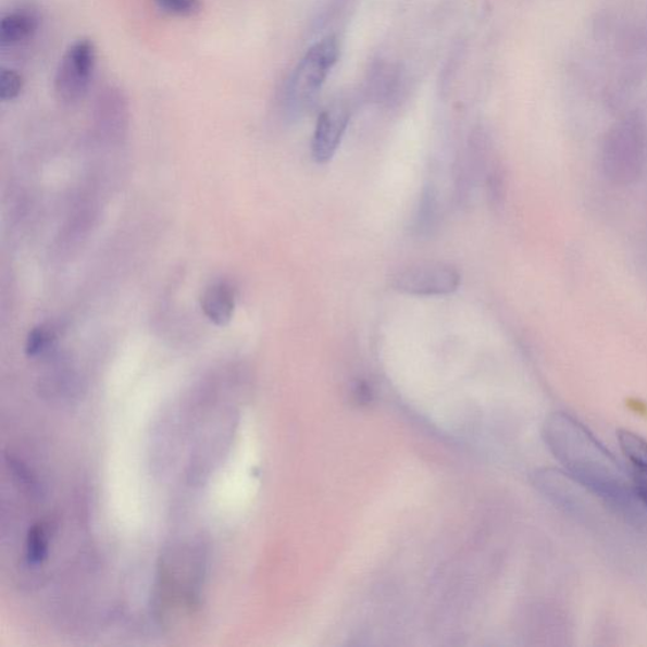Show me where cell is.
<instances>
[{
	"instance_id": "5",
	"label": "cell",
	"mask_w": 647,
	"mask_h": 647,
	"mask_svg": "<svg viewBox=\"0 0 647 647\" xmlns=\"http://www.w3.org/2000/svg\"><path fill=\"white\" fill-rule=\"evenodd\" d=\"M644 147L633 130L615 134L606 145L605 170L618 183L635 181L643 166Z\"/></svg>"
},
{
	"instance_id": "3",
	"label": "cell",
	"mask_w": 647,
	"mask_h": 647,
	"mask_svg": "<svg viewBox=\"0 0 647 647\" xmlns=\"http://www.w3.org/2000/svg\"><path fill=\"white\" fill-rule=\"evenodd\" d=\"M96 61V47L89 40L76 41L69 47L54 77V91L62 103L74 104L85 97Z\"/></svg>"
},
{
	"instance_id": "8",
	"label": "cell",
	"mask_w": 647,
	"mask_h": 647,
	"mask_svg": "<svg viewBox=\"0 0 647 647\" xmlns=\"http://www.w3.org/2000/svg\"><path fill=\"white\" fill-rule=\"evenodd\" d=\"M201 309L210 322L227 325L236 310V290L225 281L210 285L201 296Z\"/></svg>"
},
{
	"instance_id": "12",
	"label": "cell",
	"mask_w": 647,
	"mask_h": 647,
	"mask_svg": "<svg viewBox=\"0 0 647 647\" xmlns=\"http://www.w3.org/2000/svg\"><path fill=\"white\" fill-rule=\"evenodd\" d=\"M57 340V332L51 325H38L28 333L26 340V353L36 357L45 352Z\"/></svg>"
},
{
	"instance_id": "7",
	"label": "cell",
	"mask_w": 647,
	"mask_h": 647,
	"mask_svg": "<svg viewBox=\"0 0 647 647\" xmlns=\"http://www.w3.org/2000/svg\"><path fill=\"white\" fill-rule=\"evenodd\" d=\"M619 443L627 462V473L637 501L647 513V440L630 432H619Z\"/></svg>"
},
{
	"instance_id": "11",
	"label": "cell",
	"mask_w": 647,
	"mask_h": 647,
	"mask_svg": "<svg viewBox=\"0 0 647 647\" xmlns=\"http://www.w3.org/2000/svg\"><path fill=\"white\" fill-rule=\"evenodd\" d=\"M49 532L43 524H37L30 530L26 545V558L30 565L41 564L49 552Z\"/></svg>"
},
{
	"instance_id": "10",
	"label": "cell",
	"mask_w": 647,
	"mask_h": 647,
	"mask_svg": "<svg viewBox=\"0 0 647 647\" xmlns=\"http://www.w3.org/2000/svg\"><path fill=\"white\" fill-rule=\"evenodd\" d=\"M438 195L433 187H426L421 195L420 206L415 217V231L420 237L433 236L438 229L440 221Z\"/></svg>"
},
{
	"instance_id": "6",
	"label": "cell",
	"mask_w": 647,
	"mask_h": 647,
	"mask_svg": "<svg viewBox=\"0 0 647 647\" xmlns=\"http://www.w3.org/2000/svg\"><path fill=\"white\" fill-rule=\"evenodd\" d=\"M349 120V108L343 101H335L319 115L311 142V154L315 162L323 165L334 158L345 137Z\"/></svg>"
},
{
	"instance_id": "14",
	"label": "cell",
	"mask_w": 647,
	"mask_h": 647,
	"mask_svg": "<svg viewBox=\"0 0 647 647\" xmlns=\"http://www.w3.org/2000/svg\"><path fill=\"white\" fill-rule=\"evenodd\" d=\"M23 89V79L13 70H3L0 74V99L10 101L17 98Z\"/></svg>"
},
{
	"instance_id": "15",
	"label": "cell",
	"mask_w": 647,
	"mask_h": 647,
	"mask_svg": "<svg viewBox=\"0 0 647 647\" xmlns=\"http://www.w3.org/2000/svg\"><path fill=\"white\" fill-rule=\"evenodd\" d=\"M487 184L489 200L493 201L494 206L500 204L505 189L503 175L500 167L497 166L490 171Z\"/></svg>"
},
{
	"instance_id": "9",
	"label": "cell",
	"mask_w": 647,
	"mask_h": 647,
	"mask_svg": "<svg viewBox=\"0 0 647 647\" xmlns=\"http://www.w3.org/2000/svg\"><path fill=\"white\" fill-rule=\"evenodd\" d=\"M38 20L33 12L14 11L0 22V42L3 46L18 45L36 33Z\"/></svg>"
},
{
	"instance_id": "1",
	"label": "cell",
	"mask_w": 647,
	"mask_h": 647,
	"mask_svg": "<svg viewBox=\"0 0 647 647\" xmlns=\"http://www.w3.org/2000/svg\"><path fill=\"white\" fill-rule=\"evenodd\" d=\"M543 438L564 473L588 494L630 520L642 522L647 517L629 473L578 420L561 411L550 414L543 426Z\"/></svg>"
},
{
	"instance_id": "2",
	"label": "cell",
	"mask_w": 647,
	"mask_h": 647,
	"mask_svg": "<svg viewBox=\"0 0 647 647\" xmlns=\"http://www.w3.org/2000/svg\"><path fill=\"white\" fill-rule=\"evenodd\" d=\"M337 37L327 36L315 43L295 67L285 90L287 112L299 116L310 111L323 89L327 76L339 59Z\"/></svg>"
},
{
	"instance_id": "4",
	"label": "cell",
	"mask_w": 647,
	"mask_h": 647,
	"mask_svg": "<svg viewBox=\"0 0 647 647\" xmlns=\"http://www.w3.org/2000/svg\"><path fill=\"white\" fill-rule=\"evenodd\" d=\"M461 275L450 264L423 262L412 264L395 275L396 290L416 296H441L458 290Z\"/></svg>"
},
{
	"instance_id": "13",
	"label": "cell",
	"mask_w": 647,
	"mask_h": 647,
	"mask_svg": "<svg viewBox=\"0 0 647 647\" xmlns=\"http://www.w3.org/2000/svg\"><path fill=\"white\" fill-rule=\"evenodd\" d=\"M161 11L177 17H192L201 11L200 0H153Z\"/></svg>"
}]
</instances>
